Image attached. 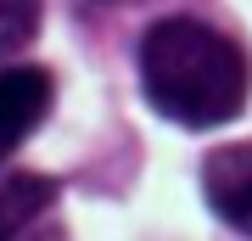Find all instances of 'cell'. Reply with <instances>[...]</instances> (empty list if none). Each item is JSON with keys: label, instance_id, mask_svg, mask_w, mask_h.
<instances>
[{"label": "cell", "instance_id": "cell-3", "mask_svg": "<svg viewBox=\"0 0 252 241\" xmlns=\"http://www.w3.org/2000/svg\"><path fill=\"white\" fill-rule=\"evenodd\" d=\"M202 197L230 230L252 236V140L241 146H219L202 163Z\"/></svg>", "mask_w": 252, "mask_h": 241}, {"label": "cell", "instance_id": "cell-4", "mask_svg": "<svg viewBox=\"0 0 252 241\" xmlns=\"http://www.w3.org/2000/svg\"><path fill=\"white\" fill-rule=\"evenodd\" d=\"M56 179L28 169H0V241H34L39 224L56 213Z\"/></svg>", "mask_w": 252, "mask_h": 241}, {"label": "cell", "instance_id": "cell-2", "mask_svg": "<svg viewBox=\"0 0 252 241\" xmlns=\"http://www.w3.org/2000/svg\"><path fill=\"white\" fill-rule=\"evenodd\" d=\"M56 101V79L45 68H0V163L45 124Z\"/></svg>", "mask_w": 252, "mask_h": 241}, {"label": "cell", "instance_id": "cell-1", "mask_svg": "<svg viewBox=\"0 0 252 241\" xmlns=\"http://www.w3.org/2000/svg\"><path fill=\"white\" fill-rule=\"evenodd\" d=\"M140 90L146 101L185 129L230 124L247 107L252 68L230 34L202 17H162L140 39Z\"/></svg>", "mask_w": 252, "mask_h": 241}, {"label": "cell", "instance_id": "cell-5", "mask_svg": "<svg viewBox=\"0 0 252 241\" xmlns=\"http://www.w3.org/2000/svg\"><path fill=\"white\" fill-rule=\"evenodd\" d=\"M39 6L45 0H0V56L23 51L39 34Z\"/></svg>", "mask_w": 252, "mask_h": 241}]
</instances>
